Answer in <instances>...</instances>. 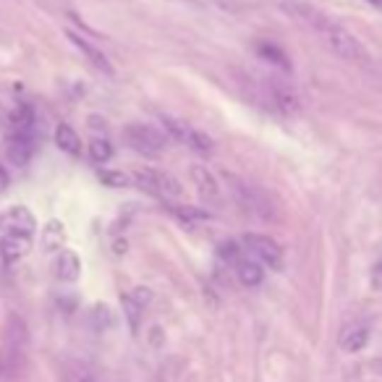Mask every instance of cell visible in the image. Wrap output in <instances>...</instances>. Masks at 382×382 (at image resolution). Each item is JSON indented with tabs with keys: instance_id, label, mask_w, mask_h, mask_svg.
<instances>
[{
	"instance_id": "23",
	"label": "cell",
	"mask_w": 382,
	"mask_h": 382,
	"mask_svg": "<svg viewBox=\"0 0 382 382\" xmlns=\"http://www.w3.org/2000/svg\"><path fill=\"white\" fill-rule=\"evenodd\" d=\"M42 241L47 249H55V246H61L63 241V223H58V220H52V223H47V228L42 231Z\"/></svg>"
},
{
	"instance_id": "7",
	"label": "cell",
	"mask_w": 382,
	"mask_h": 382,
	"mask_svg": "<svg viewBox=\"0 0 382 382\" xmlns=\"http://www.w3.org/2000/svg\"><path fill=\"white\" fill-rule=\"evenodd\" d=\"M66 37H69L71 40V45H74V47H76L79 52H81V55H84V58H87L89 63H92V66H95L97 71H103L105 76H115V71H113V63L108 61V55H105L103 50H100V47H97L95 42H89L87 37L84 35H79V32H66Z\"/></svg>"
},
{
	"instance_id": "2",
	"label": "cell",
	"mask_w": 382,
	"mask_h": 382,
	"mask_svg": "<svg viewBox=\"0 0 382 382\" xmlns=\"http://www.w3.org/2000/svg\"><path fill=\"white\" fill-rule=\"evenodd\" d=\"M26 351H29V330H26V325L21 317L16 314H11L8 317V325H6V343H3V374L13 380L21 374L26 364Z\"/></svg>"
},
{
	"instance_id": "10",
	"label": "cell",
	"mask_w": 382,
	"mask_h": 382,
	"mask_svg": "<svg viewBox=\"0 0 382 382\" xmlns=\"http://www.w3.org/2000/svg\"><path fill=\"white\" fill-rule=\"evenodd\" d=\"M32 152H35V137L29 134H16L11 131L8 139H6V157H8L13 166H26L32 160Z\"/></svg>"
},
{
	"instance_id": "21",
	"label": "cell",
	"mask_w": 382,
	"mask_h": 382,
	"mask_svg": "<svg viewBox=\"0 0 382 382\" xmlns=\"http://www.w3.org/2000/svg\"><path fill=\"white\" fill-rule=\"evenodd\" d=\"M257 52H260V58H265V61H270V63H275V66H280V69H288V66H291V63H288V55L280 50L278 45L260 42V45H257Z\"/></svg>"
},
{
	"instance_id": "28",
	"label": "cell",
	"mask_w": 382,
	"mask_h": 382,
	"mask_svg": "<svg viewBox=\"0 0 382 382\" xmlns=\"http://www.w3.org/2000/svg\"><path fill=\"white\" fill-rule=\"evenodd\" d=\"M369 3H374V6H382V0H369Z\"/></svg>"
},
{
	"instance_id": "4",
	"label": "cell",
	"mask_w": 382,
	"mask_h": 382,
	"mask_svg": "<svg viewBox=\"0 0 382 382\" xmlns=\"http://www.w3.org/2000/svg\"><path fill=\"white\" fill-rule=\"evenodd\" d=\"M131 181L134 186H139L141 191H147L152 197L163 202L178 199L181 197V183L175 181L170 173H163V170H155V168H139L131 173Z\"/></svg>"
},
{
	"instance_id": "1",
	"label": "cell",
	"mask_w": 382,
	"mask_h": 382,
	"mask_svg": "<svg viewBox=\"0 0 382 382\" xmlns=\"http://www.w3.org/2000/svg\"><path fill=\"white\" fill-rule=\"evenodd\" d=\"M283 11L291 13L296 21H301L304 26H309L312 32H317V35L322 37V42L328 45L335 55H340L343 61H351V63L369 61L364 45L359 42L348 29H343L338 21H332L330 16H325L322 11L312 8V6H304V3H283Z\"/></svg>"
},
{
	"instance_id": "24",
	"label": "cell",
	"mask_w": 382,
	"mask_h": 382,
	"mask_svg": "<svg viewBox=\"0 0 382 382\" xmlns=\"http://www.w3.org/2000/svg\"><path fill=\"white\" fill-rule=\"evenodd\" d=\"M217 257L236 267L243 254H241V249H238V243L236 241H226V243H220V246H217Z\"/></svg>"
},
{
	"instance_id": "17",
	"label": "cell",
	"mask_w": 382,
	"mask_h": 382,
	"mask_svg": "<svg viewBox=\"0 0 382 382\" xmlns=\"http://www.w3.org/2000/svg\"><path fill=\"white\" fill-rule=\"evenodd\" d=\"M55 144L71 157L81 155V139H79V134L71 129L69 123H61V126L55 129Z\"/></svg>"
},
{
	"instance_id": "20",
	"label": "cell",
	"mask_w": 382,
	"mask_h": 382,
	"mask_svg": "<svg viewBox=\"0 0 382 382\" xmlns=\"http://www.w3.org/2000/svg\"><path fill=\"white\" fill-rule=\"evenodd\" d=\"M183 144H186L189 149H194L197 155H212V149H215L212 139H209L207 134H204V131H199V129H189V134H186Z\"/></svg>"
},
{
	"instance_id": "22",
	"label": "cell",
	"mask_w": 382,
	"mask_h": 382,
	"mask_svg": "<svg viewBox=\"0 0 382 382\" xmlns=\"http://www.w3.org/2000/svg\"><path fill=\"white\" fill-rule=\"evenodd\" d=\"M89 157H92L95 163H108V160L113 157L110 141L105 139V137H92V141H89Z\"/></svg>"
},
{
	"instance_id": "6",
	"label": "cell",
	"mask_w": 382,
	"mask_h": 382,
	"mask_svg": "<svg viewBox=\"0 0 382 382\" xmlns=\"http://www.w3.org/2000/svg\"><path fill=\"white\" fill-rule=\"evenodd\" d=\"M243 249L249 252V257H252V260L260 262L262 267H270V270L283 267V249H280L278 243L272 241L270 236L246 233V236H243Z\"/></svg>"
},
{
	"instance_id": "5",
	"label": "cell",
	"mask_w": 382,
	"mask_h": 382,
	"mask_svg": "<svg viewBox=\"0 0 382 382\" xmlns=\"http://www.w3.org/2000/svg\"><path fill=\"white\" fill-rule=\"evenodd\" d=\"M123 141H126L134 152H139V155L157 157L166 149L168 137L160 129L149 126V123H129V126L123 129Z\"/></svg>"
},
{
	"instance_id": "8",
	"label": "cell",
	"mask_w": 382,
	"mask_h": 382,
	"mask_svg": "<svg viewBox=\"0 0 382 382\" xmlns=\"http://www.w3.org/2000/svg\"><path fill=\"white\" fill-rule=\"evenodd\" d=\"M35 215L29 212L26 207H11L6 209L3 215H0V231L3 233H24V236H32L35 233Z\"/></svg>"
},
{
	"instance_id": "9",
	"label": "cell",
	"mask_w": 382,
	"mask_h": 382,
	"mask_svg": "<svg viewBox=\"0 0 382 382\" xmlns=\"http://www.w3.org/2000/svg\"><path fill=\"white\" fill-rule=\"evenodd\" d=\"M32 249V236L24 233H3L0 236V260L6 265H16L18 260H24Z\"/></svg>"
},
{
	"instance_id": "12",
	"label": "cell",
	"mask_w": 382,
	"mask_h": 382,
	"mask_svg": "<svg viewBox=\"0 0 382 382\" xmlns=\"http://www.w3.org/2000/svg\"><path fill=\"white\" fill-rule=\"evenodd\" d=\"M233 270H236V278L241 280L246 288H257L262 280H265V270H262L260 262L252 260V257H241Z\"/></svg>"
},
{
	"instance_id": "13",
	"label": "cell",
	"mask_w": 382,
	"mask_h": 382,
	"mask_svg": "<svg viewBox=\"0 0 382 382\" xmlns=\"http://www.w3.org/2000/svg\"><path fill=\"white\" fill-rule=\"evenodd\" d=\"M55 275H58V280H63V283L79 280V275H81V262H79L76 254L63 249V252L58 254V262H55Z\"/></svg>"
},
{
	"instance_id": "11",
	"label": "cell",
	"mask_w": 382,
	"mask_h": 382,
	"mask_svg": "<svg viewBox=\"0 0 382 382\" xmlns=\"http://www.w3.org/2000/svg\"><path fill=\"white\" fill-rule=\"evenodd\" d=\"M191 181H194L199 197L207 202V204H217V202H220V183H217L215 173H212L207 166L191 168Z\"/></svg>"
},
{
	"instance_id": "3",
	"label": "cell",
	"mask_w": 382,
	"mask_h": 382,
	"mask_svg": "<svg viewBox=\"0 0 382 382\" xmlns=\"http://www.w3.org/2000/svg\"><path fill=\"white\" fill-rule=\"evenodd\" d=\"M223 178L228 181V189L233 194V199L238 202V207L249 215L260 217V220H272L275 217V209H272V202L267 199V194L252 183L241 181L238 175L233 173H223Z\"/></svg>"
},
{
	"instance_id": "16",
	"label": "cell",
	"mask_w": 382,
	"mask_h": 382,
	"mask_svg": "<svg viewBox=\"0 0 382 382\" xmlns=\"http://www.w3.org/2000/svg\"><path fill=\"white\" fill-rule=\"evenodd\" d=\"M63 380L66 382H103L100 374H97L87 361H76V359H71V361L63 364Z\"/></svg>"
},
{
	"instance_id": "27",
	"label": "cell",
	"mask_w": 382,
	"mask_h": 382,
	"mask_svg": "<svg viewBox=\"0 0 382 382\" xmlns=\"http://www.w3.org/2000/svg\"><path fill=\"white\" fill-rule=\"evenodd\" d=\"M8 189V173H6V168L0 166V194Z\"/></svg>"
},
{
	"instance_id": "15",
	"label": "cell",
	"mask_w": 382,
	"mask_h": 382,
	"mask_svg": "<svg viewBox=\"0 0 382 382\" xmlns=\"http://www.w3.org/2000/svg\"><path fill=\"white\" fill-rule=\"evenodd\" d=\"M366 343H369V328H366V325H351V328L343 330V335H340V348H343L346 354H359Z\"/></svg>"
},
{
	"instance_id": "14",
	"label": "cell",
	"mask_w": 382,
	"mask_h": 382,
	"mask_svg": "<svg viewBox=\"0 0 382 382\" xmlns=\"http://www.w3.org/2000/svg\"><path fill=\"white\" fill-rule=\"evenodd\" d=\"M270 97H272V103L278 105L280 110L288 115H294L301 110V100H299V95H296L291 87H286V84H272Z\"/></svg>"
},
{
	"instance_id": "25",
	"label": "cell",
	"mask_w": 382,
	"mask_h": 382,
	"mask_svg": "<svg viewBox=\"0 0 382 382\" xmlns=\"http://www.w3.org/2000/svg\"><path fill=\"white\" fill-rule=\"evenodd\" d=\"M100 178H103L108 186H113V189H121V186H129V175L126 173H118V170H103L100 173Z\"/></svg>"
},
{
	"instance_id": "19",
	"label": "cell",
	"mask_w": 382,
	"mask_h": 382,
	"mask_svg": "<svg viewBox=\"0 0 382 382\" xmlns=\"http://www.w3.org/2000/svg\"><path fill=\"white\" fill-rule=\"evenodd\" d=\"M11 123H13V131H16V134H29V137H35V110H32L29 105H18L13 118H11Z\"/></svg>"
},
{
	"instance_id": "26",
	"label": "cell",
	"mask_w": 382,
	"mask_h": 382,
	"mask_svg": "<svg viewBox=\"0 0 382 382\" xmlns=\"http://www.w3.org/2000/svg\"><path fill=\"white\" fill-rule=\"evenodd\" d=\"M372 288L374 291H382V260L377 262L372 270Z\"/></svg>"
},
{
	"instance_id": "18",
	"label": "cell",
	"mask_w": 382,
	"mask_h": 382,
	"mask_svg": "<svg viewBox=\"0 0 382 382\" xmlns=\"http://www.w3.org/2000/svg\"><path fill=\"white\" fill-rule=\"evenodd\" d=\"M168 209H170L186 228H194L197 223H202V220H209L207 209H199V207H183V204H170V202H168Z\"/></svg>"
}]
</instances>
